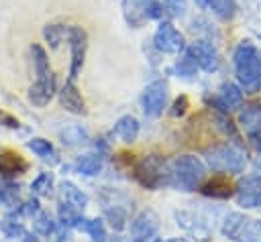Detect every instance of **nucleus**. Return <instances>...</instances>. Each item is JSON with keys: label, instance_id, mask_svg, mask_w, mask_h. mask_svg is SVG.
Wrapping results in <instances>:
<instances>
[{"label": "nucleus", "instance_id": "f257e3e1", "mask_svg": "<svg viewBox=\"0 0 261 242\" xmlns=\"http://www.w3.org/2000/svg\"><path fill=\"white\" fill-rule=\"evenodd\" d=\"M234 73L245 94L261 92V51L251 43L243 41L234 49Z\"/></svg>", "mask_w": 261, "mask_h": 242}, {"label": "nucleus", "instance_id": "f03ea898", "mask_svg": "<svg viewBox=\"0 0 261 242\" xmlns=\"http://www.w3.org/2000/svg\"><path fill=\"white\" fill-rule=\"evenodd\" d=\"M169 185L179 191H196L204 179V163L194 155H179L167 163Z\"/></svg>", "mask_w": 261, "mask_h": 242}, {"label": "nucleus", "instance_id": "7ed1b4c3", "mask_svg": "<svg viewBox=\"0 0 261 242\" xmlns=\"http://www.w3.org/2000/svg\"><path fill=\"white\" fill-rule=\"evenodd\" d=\"M133 175L137 183L145 189H159L163 185H169L167 161L161 155H147L139 159L133 167Z\"/></svg>", "mask_w": 261, "mask_h": 242}, {"label": "nucleus", "instance_id": "20e7f679", "mask_svg": "<svg viewBox=\"0 0 261 242\" xmlns=\"http://www.w3.org/2000/svg\"><path fill=\"white\" fill-rule=\"evenodd\" d=\"M206 163L214 171L237 175V173H243L247 159H245V153L234 144H216L206 150Z\"/></svg>", "mask_w": 261, "mask_h": 242}, {"label": "nucleus", "instance_id": "39448f33", "mask_svg": "<svg viewBox=\"0 0 261 242\" xmlns=\"http://www.w3.org/2000/svg\"><path fill=\"white\" fill-rule=\"evenodd\" d=\"M67 41H69V49H71V63H69V81H73L82 67H84V59H86V49H88V35L82 26H67Z\"/></svg>", "mask_w": 261, "mask_h": 242}, {"label": "nucleus", "instance_id": "423d86ee", "mask_svg": "<svg viewBox=\"0 0 261 242\" xmlns=\"http://www.w3.org/2000/svg\"><path fill=\"white\" fill-rule=\"evenodd\" d=\"M161 220L153 209L139 211L130 222V242H149L159 232Z\"/></svg>", "mask_w": 261, "mask_h": 242}, {"label": "nucleus", "instance_id": "0eeeda50", "mask_svg": "<svg viewBox=\"0 0 261 242\" xmlns=\"http://www.w3.org/2000/svg\"><path fill=\"white\" fill-rule=\"evenodd\" d=\"M167 104V83L163 79L151 81L143 92V112L149 118H157Z\"/></svg>", "mask_w": 261, "mask_h": 242}, {"label": "nucleus", "instance_id": "6e6552de", "mask_svg": "<svg viewBox=\"0 0 261 242\" xmlns=\"http://www.w3.org/2000/svg\"><path fill=\"white\" fill-rule=\"evenodd\" d=\"M206 102H208L212 108H216L218 112L228 114L230 110H234V108L241 106V102H243V89H241V85L226 81V83L220 85L218 94L212 96V98H206Z\"/></svg>", "mask_w": 261, "mask_h": 242}, {"label": "nucleus", "instance_id": "1a4fd4ad", "mask_svg": "<svg viewBox=\"0 0 261 242\" xmlns=\"http://www.w3.org/2000/svg\"><path fill=\"white\" fill-rule=\"evenodd\" d=\"M153 43H155V47H157L161 53H171V55L179 53V51L186 47L184 35H181L171 22H161V24H159V28H157V33H155V37H153Z\"/></svg>", "mask_w": 261, "mask_h": 242}, {"label": "nucleus", "instance_id": "9d476101", "mask_svg": "<svg viewBox=\"0 0 261 242\" xmlns=\"http://www.w3.org/2000/svg\"><path fill=\"white\" fill-rule=\"evenodd\" d=\"M237 203L243 207H261V175H251L234 187Z\"/></svg>", "mask_w": 261, "mask_h": 242}, {"label": "nucleus", "instance_id": "9b49d317", "mask_svg": "<svg viewBox=\"0 0 261 242\" xmlns=\"http://www.w3.org/2000/svg\"><path fill=\"white\" fill-rule=\"evenodd\" d=\"M188 53L196 59L198 67H202L204 71L210 73V71H216L218 69L220 59H218V51H216V47L212 43H208L204 39H198V41H194L188 47Z\"/></svg>", "mask_w": 261, "mask_h": 242}, {"label": "nucleus", "instance_id": "f8f14e48", "mask_svg": "<svg viewBox=\"0 0 261 242\" xmlns=\"http://www.w3.org/2000/svg\"><path fill=\"white\" fill-rule=\"evenodd\" d=\"M55 89H57V81H55L53 73H49L45 77H37V81L29 89V100L33 106L43 108L51 102V98L55 96Z\"/></svg>", "mask_w": 261, "mask_h": 242}, {"label": "nucleus", "instance_id": "ddd939ff", "mask_svg": "<svg viewBox=\"0 0 261 242\" xmlns=\"http://www.w3.org/2000/svg\"><path fill=\"white\" fill-rule=\"evenodd\" d=\"M108 195H110V199L104 197V205H102V209H104V218H106V222L110 224L112 230L120 232V230L126 228V222H128V209H126L124 203H120V201L116 199V193L108 191Z\"/></svg>", "mask_w": 261, "mask_h": 242}, {"label": "nucleus", "instance_id": "4468645a", "mask_svg": "<svg viewBox=\"0 0 261 242\" xmlns=\"http://www.w3.org/2000/svg\"><path fill=\"white\" fill-rule=\"evenodd\" d=\"M239 122L249 138L257 144L261 140V104H247L239 114Z\"/></svg>", "mask_w": 261, "mask_h": 242}, {"label": "nucleus", "instance_id": "2eb2a0df", "mask_svg": "<svg viewBox=\"0 0 261 242\" xmlns=\"http://www.w3.org/2000/svg\"><path fill=\"white\" fill-rule=\"evenodd\" d=\"M175 220H177V226L184 228L192 238H196V240H208L210 238V230L194 214H190V211H175Z\"/></svg>", "mask_w": 261, "mask_h": 242}, {"label": "nucleus", "instance_id": "dca6fc26", "mask_svg": "<svg viewBox=\"0 0 261 242\" xmlns=\"http://www.w3.org/2000/svg\"><path fill=\"white\" fill-rule=\"evenodd\" d=\"M59 104H61V108H65L71 114H86L84 98L77 92V87L73 85V81H67L61 87V92H59Z\"/></svg>", "mask_w": 261, "mask_h": 242}, {"label": "nucleus", "instance_id": "f3484780", "mask_svg": "<svg viewBox=\"0 0 261 242\" xmlns=\"http://www.w3.org/2000/svg\"><path fill=\"white\" fill-rule=\"evenodd\" d=\"M200 191L206 195V197H212V199H228L232 193H234V187L232 183L226 179V177H212L210 181H206Z\"/></svg>", "mask_w": 261, "mask_h": 242}, {"label": "nucleus", "instance_id": "a211bd4d", "mask_svg": "<svg viewBox=\"0 0 261 242\" xmlns=\"http://www.w3.org/2000/svg\"><path fill=\"white\" fill-rule=\"evenodd\" d=\"M139 130H141L139 120H137L135 116L126 114V116H120V118L116 120V124H114V130H112V132H114L122 142L130 144V142H135V140H137Z\"/></svg>", "mask_w": 261, "mask_h": 242}, {"label": "nucleus", "instance_id": "6ab92c4d", "mask_svg": "<svg viewBox=\"0 0 261 242\" xmlns=\"http://www.w3.org/2000/svg\"><path fill=\"white\" fill-rule=\"evenodd\" d=\"M247 222H249V218H247L245 214H241V211H232V214H228V216L224 218L220 232H222V236H224V238H228V240H234V242H237V240L241 238V234H243V230H245Z\"/></svg>", "mask_w": 261, "mask_h": 242}, {"label": "nucleus", "instance_id": "aec40b11", "mask_svg": "<svg viewBox=\"0 0 261 242\" xmlns=\"http://www.w3.org/2000/svg\"><path fill=\"white\" fill-rule=\"evenodd\" d=\"M27 167H29L27 161L18 153H14V150H2L0 153V173L12 177V175L24 173Z\"/></svg>", "mask_w": 261, "mask_h": 242}, {"label": "nucleus", "instance_id": "412c9836", "mask_svg": "<svg viewBox=\"0 0 261 242\" xmlns=\"http://www.w3.org/2000/svg\"><path fill=\"white\" fill-rule=\"evenodd\" d=\"M145 4L147 0H122V10H124V18L133 28L143 26V22L147 20L145 16Z\"/></svg>", "mask_w": 261, "mask_h": 242}, {"label": "nucleus", "instance_id": "4be33fe9", "mask_svg": "<svg viewBox=\"0 0 261 242\" xmlns=\"http://www.w3.org/2000/svg\"><path fill=\"white\" fill-rule=\"evenodd\" d=\"M59 138H61V142L65 146H77V144L88 142L90 134L82 124H67V126H63L59 130Z\"/></svg>", "mask_w": 261, "mask_h": 242}, {"label": "nucleus", "instance_id": "5701e85b", "mask_svg": "<svg viewBox=\"0 0 261 242\" xmlns=\"http://www.w3.org/2000/svg\"><path fill=\"white\" fill-rule=\"evenodd\" d=\"M59 191H61L63 201H67V203H71V205H75V207H80V209H84V207L88 205V195H86L77 185H73L71 181H63V183L59 185Z\"/></svg>", "mask_w": 261, "mask_h": 242}, {"label": "nucleus", "instance_id": "b1692460", "mask_svg": "<svg viewBox=\"0 0 261 242\" xmlns=\"http://www.w3.org/2000/svg\"><path fill=\"white\" fill-rule=\"evenodd\" d=\"M75 169L77 173L82 175H88V177H94L102 171V157L100 155H94V153H88V155H82L77 161H75Z\"/></svg>", "mask_w": 261, "mask_h": 242}, {"label": "nucleus", "instance_id": "393cba45", "mask_svg": "<svg viewBox=\"0 0 261 242\" xmlns=\"http://www.w3.org/2000/svg\"><path fill=\"white\" fill-rule=\"evenodd\" d=\"M57 214H59V222H61L63 226H67V228H71V226L80 228V224L84 222V218H82V214H80V207H75V205H71V203H67V201H63V203L59 205Z\"/></svg>", "mask_w": 261, "mask_h": 242}, {"label": "nucleus", "instance_id": "a878e982", "mask_svg": "<svg viewBox=\"0 0 261 242\" xmlns=\"http://www.w3.org/2000/svg\"><path fill=\"white\" fill-rule=\"evenodd\" d=\"M31 55H33V65H35V73L37 77H45L51 73L49 69V59H47V53L41 45H31Z\"/></svg>", "mask_w": 261, "mask_h": 242}, {"label": "nucleus", "instance_id": "bb28decb", "mask_svg": "<svg viewBox=\"0 0 261 242\" xmlns=\"http://www.w3.org/2000/svg\"><path fill=\"white\" fill-rule=\"evenodd\" d=\"M80 230H84L94 242H106V228H104V224H102V220H84L82 224H80Z\"/></svg>", "mask_w": 261, "mask_h": 242}, {"label": "nucleus", "instance_id": "cd10ccee", "mask_svg": "<svg viewBox=\"0 0 261 242\" xmlns=\"http://www.w3.org/2000/svg\"><path fill=\"white\" fill-rule=\"evenodd\" d=\"M208 6L222 20H230L234 16V10H237V2L234 0H208Z\"/></svg>", "mask_w": 261, "mask_h": 242}, {"label": "nucleus", "instance_id": "c85d7f7f", "mask_svg": "<svg viewBox=\"0 0 261 242\" xmlns=\"http://www.w3.org/2000/svg\"><path fill=\"white\" fill-rule=\"evenodd\" d=\"M43 37H45V41L49 43L51 49H57L61 45L63 37H67V26H63V24H47L43 28Z\"/></svg>", "mask_w": 261, "mask_h": 242}, {"label": "nucleus", "instance_id": "c756f323", "mask_svg": "<svg viewBox=\"0 0 261 242\" xmlns=\"http://www.w3.org/2000/svg\"><path fill=\"white\" fill-rule=\"evenodd\" d=\"M27 146L37 155V157H41V159H51V161H55V150H53V144L49 142V140H45V138H31L29 142H27Z\"/></svg>", "mask_w": 261, "mask_h": 242}, {"label": "nucleus", "instance_id": "7c9ffc66", "mask_svg": "<svg viewBox=\"0 0 261 242\" xmlns=\"http://www.w3.org/2000/svg\"><path fill=\"white\" fill-rule=\"evenodd\" d=\"M31 189L37 195H51V191H53V175L51 173L37 175V179L31 183Z\"/></svg>", "mask_w": 261, "mask_h": 242}, {"label": "nucleus", "instance_id": "2f4dec72", "mask_svg": "<svg viewBox=\"0 0 261 242\" xmlns=\"http://www.w3.org/2000/svg\"><path fill=\"white\" fill-rule=\"evenodd\" d=\"M196 69H198V63H196V59L190 55V53H186L181 59H177V63H175V73L177 75H181V77H192V75H196Z\"/></svg>", "mask_w": 261, "mask_h": 242}, {"label": "nucleus", "instance_id": "473e14b6", "mask_svg": "<svg viewBox=\"0 0 261 242\" xmlns=\"http://www.w3.org/2000/svg\"><path fill=\"white\" fill-rule=\"evenodd\" d=\"M259 238H261V220L249 218V222H247V226H245V230L237 242H259Z\"/></svg>", "mask_w": 261, "mask_h": 242}, {"label": "nucleus", "instance_id": "72a5a7b5", "mask_svg": "<svg viewBox=\"0 0 261 242\" xmlns=\"http://www.w3.org/2000/svg\"><path fill=\"white\" fill-rule=\"evenodd\" d=\"M214 126L224 134V136H230V138H239V132L234 128V124L230 122L228 114H214Z\"/></svg>", "mask_w": 261, "mask_h": 242}, {"label": "nucleus", "instance_id": "f704fd0d", "mask_svg": "<svg viewBox=\"0 0 261 242\" xmlns=\"http://www.w3.org/2000/svg\"><path fill=\"white\" fill-rule=\"evenodd\" d=\"M35 230L41 234V236H51L55 232V224L53 220L47 216V214H39L35 218Z\"/></svg>", "mask_w": 261, "mask_h": 242}, {"label": "nucleus", "instance_id": "c9c22d12", "mask_svg": "<svg viewBox=\"0 0 261 242\" xmlns=\"http://www.w3.org/2000/svg\"><path fill=\"white\" fill-rule=\"evenodd\" d=\"M145 16H147V20L149 18H161L163 16V4L159 2V0H147V4H145Z\"/></svg>", "mask_w": 261, "mask_h": 242}, {"label": "nucleus", "instance_id": "e433bc0d", "mask_svg": "<svg viewBox=\"0 0 261 242\" xmlns=\"http://www.w3.org/2000/svg\"><path fill=\"white\" fill-rule=\"evenodd\" d=\"M188 108H190L188 98H186V96H179V98H175V102H173V106H171L169 114H171L173 118H179V116H184V114L188 112Z\"/></svg>", "mask_w": 261, "mask_h": 242}, {"label": "nucleus", "instance_id": "4c0bfd02", "mask_svg": "<svg viewBox=\"0 0 261 242\" xmlns=\"http://www.w3.org/2000/svg\"><path fill=\"white\" fill-rule=\"evenodd\" d=\"M4 232H6V236H16V234H24V230H22V226L20 224H16V222H4Z\"/></svg>", "mask_w": 261, "mask_h": 242}, {"label": "nucleus", "instance_id": "58836bf2", "mask_svg": "<svg viewBox=\"0 0 261 242\" xmlns=\"http://www.w3.org/2000/svg\"><path fill=\"white\" fill-rule=\"evenodd\" d=\"M20 211H22L24 216H33V214H37V211H39V203H37V199L27 201V203L20 207Z\"/></svg>", "mask_w": 261, "mask_h": 242}, {"label": "nucleus", "instance_id": "ea45409f", "mask_svg": "<svg viewBox=\"0 0 261 242\" xmlns=\"http://www.w3.org/2000/svg\"><path fill=\"white\" fill-rule=\"evenodd\" d=\"M0 120L6 122V126H10V128H18V120H14V118H10V116H6L2 112H0Z\"/></svg>", "mask_w": 261, "mask_h": 242}, {"label": "nucleus", "instance_id": "a19ab883", "mask_svg": "<svg viewBox=\"0 0 261 242\" xmlns=\"http://www.w3.org/2000/svg\"><path fill=\"white\" fill-rule=\"evenodd\" d=\"M153 242H188V240H186V238H167V240L157 238V240H153Z\"/></svg>", "mask_w": 261, "mask_h": 242}, {"label": "nucleus", "instance_id": "79ce46f5", "mask_svg": "<svg viewBox=\"0 0 261 242\" xmlns=\"http://www.w3.org/2000/svg\"><path fill=\"white\" fill-rule=\"evenodd\" d=\"M22 242H39V238H37L35 234H24V238H22Z\"/></svg>", "mask_w": 261, "mask_h": 242}, {"label": "nucleus", "instance_id": "37998d69", "mask_svg": "<svg viewBox=\"0 0 261 242\" xmlns=\"http://www.w3.org/2000/svg\"><path fill=\"white\" fill-rule=\"evenodd\" d=\"M4 201H8V197H6V189L0 187V203H4Z\"/></svg>", "mask_w": 261, "mask_h": 242}, {"label": "nucleus", "instance_id": "c03bdc74", "mask_svg": "<svg viewBox=\"0 0 261 242\" xmlns=\"http://www.w3.org/2000/svg\"><path fill=\"white\" fill-rule=\"evenodd\" d=\"M110 242H124V240H122V238H120V236H116V238H112V240H110Z\"/></svg>", "mask_w": 261, "mask_h": 242}, {"label": "nucleus", "instance_id": "a18cd8bd", "mask_svg": "<svg viewBox=\"0 0 261 242\" xmlns=\"http://www.w3.org/2000/svg\"><path fill=\"white\" fill-rule=\"evenodd\" d=\"M257 169H259V171H261V159H259V161H257Z\"/></svg>", "mask_w": 261, "mask_h": 242}, {"label": "nucleus", "instance_id": "49530a36", "mask_svg": "<svg viewBox=\"0 0 261 242\" xmlns=\"http://www.w3.org/2000/svg\"><path fill=\"white\" fill-rule=\"evenodd\" d=\"M255 146H257V148H261V140H259V142H257V144H255Z\"/></svg>", "mask_w": 261, "mask_h": 242}, {"label": "nucleus", "instance_id": "de8ad7c7", "mask_svg": "<svg viewBox=\"0 0 261 242\" xmlns=\"http://www.w3.org/2000/svg\"><path fill=\"white\" fill-rule=\"evenodd\" d=\"M167 2H181V0H167Z\"/></svg>", "mask_w": 261, "mask_h": 242}]
</instances>
